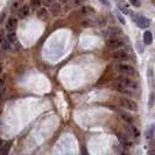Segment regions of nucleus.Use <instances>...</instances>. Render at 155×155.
<instances>
[{
	"instance_id": "obj_1",
	"label": "nucleus",
	"mask_w": 155,
	"mask_h": 155,
	"mask_svg": "<svg viewBox=\"0 0 155 155\" xmlns=\"http://www.w3.org/2000/svg\"><path fill=\"white\" fill-rule=\"evenodd\" d=\"M116 69L120 72V74H123L124 76H134L135 74H137V70L134 69V67L131 65V64H128V63H124V62H119L116 64Z\"/></svg>"
},
{
	"instance_id": "obj_2",
	"label": "nucleus",
	"mask_w": 155,
	"mask_h": 155,
	"mask_svg": "<svg viewBox=\"0 0 155 155\" xmlns=\"http://www.w3.org/2000/svg\"><path fill=\"white\" fill-rule=\"evenodd\" d=\"M117 83L121 84L123 86H125L126 89H128V90H131V91L137 90V87H138V84H137L133 79H131L130 77H127V76H119V77H117Z\"/></svg>"
},
{
	"instance_id": "obj_3",
	"label": "nucleus",
	"mask_w": 155,
	"mask_h": 155,
	"mask_svg": "<svg viewBox=\"0 0 155 155\" xmlns=\"http://www.w3.org/2000/svg\"><path fill=\"white\" fill-rule=\"evenodd\" d=\"M120 105L124 107L125 110L127 111H131V112H137L138 111V105L137 103L127 97H124V98H120Z\"/></svg>"
},
{
	"instance_id": "obj_4",
	"label": "nucleus",
	"mask_w": 155,
	"mask_h": 155,
	"mask_svg": "<svg viewBox=\"0 0 155 155\" xmlns=\"http://www.w3.org/2000/svg\"><path fill=\"white\" fill-rule=\"evenodd\" d=\"M111 57L117 61V62H124V61H127L130 58V55L127 51H125L123 49H118V50H113L112 54H111Z\"/></svg>"
},
{
	"instance_id": "obj_5",
	"label": "nucleus",
	"mask_w": 155,
	"mask_h": 155,
	"mask_svg": "<svg viewBox=\"0 0 155 155\" xmlns=\"http://www.w3.org/2000/svg\"><path fill=\"white\" fill-rule=\"evenodd\" d=\"M107 47L110 49H113V50H118V49H121L123 47H125V41H123L119 38H113V39L107 40Z\"/></svg>"
},
{
	"instance_id": "obj_6",
	"label": "nucleus",
	"mask_w": 155,
	"mask_h": 155,
	"mask_svg": "<svg viewBox=\"0 0 155 155\" xmlns=\"http://www.w3.org/2000/svg\"><path fill=\"white\" fill-rule=\"evenodd\" d=\"M134 21H135V22H137V25L139 26L140 28H142V29H146V28H148V27H149V25H150L149 19L145 18V16H141V15L135 16Z\"/></svg>"
},
{
	"instance_id": "obj_7",
	"label": "nucleus",
	"mask_w": 155,
	"mask_h": 155,
	"mask_svg": "<svg viewBox=\"0 0 155 155\" xmlns=\"http://www.w3.org/2000/svg\"><path fill=\"white\" fill-rule=\"evenodd\" d=\"M118 33H120V29H119V28H117V27H107L105 31H103V34H104L106 38H109V39L117 38Z\"/></svg>"
},
{
	"instance_id": "obj_8",
	"label": "nucleus",
	"mask_w": 155,
	"mask_h": 155,
	"mask_svg": "<svg viewBox=\"0 0 155 155\" xmlns=\"http://www.w3.org/2000/svg\"><path fill=\"white\" fill-rule=\"evenodd\" d=\"M31 14V6L29 5H23L21 7L19 8V13H18V15L20 19H25V18H27V16Z\"/></svg>"
},
{
	"instance_id": "obj_9",
	"label": "nucleus",
	"mask_w": 155,
	"mask_h": 155,
	"mask_svg": "<svg viewBox=\"0 0 155 155\" xmlns=\"http://www.w3.org/2000/svg\"><path fill=\"white\" fill-rule=\"evenodd\" d=\"M16 26H18V20H16L15 18L11 16L7 20V22H6V29L9 33H12V31H14L16 29Z\"/></svg>"
},
{
	"instance_id": "obj_10",
	"label": "nucleus",
	"mask_w": 155,
	"mask_h": 155,
	"mask_svg": "<svg viewBox=\"0 0 155 155\" xmlns=\"http://www.w3.org/2000/svg\"><path fill=\"white\" fill-rule=\"evenodd\" d=\"M117 137H118V139H119V141H120V145H123L124 147L130 148V147H132L133 146V142L128 139L127 137H125V135L120 134V133H118V134H117Z\"/></svg>"
},
{
	"instance_id": "obj_11",
	"label": "nucleus",
	"mask_w": 155,
	"mask_h": 155,
	"mask_svg": "<svg viewBox=\"0 0 155 155\" xmlns=\"http://www.w3.org/2000/svg\"><path fill=\"white\" fill-rule=\"evenodd\" d=\"M113 148H114V152L117 153V155H130V153H128V148L124 147L123 145H114L113 146Z\"/></svg>"
},
{
	"instance_id": "obj_12",
	"label": "nucleus",
	"mask_w": 155,
	"mask_h": 155,
	"mask_svg": "<svg viewBox=\"0 0 155 155\" xmlns=\"http://www.w3.org/2000/svg\"><path fill=\"white\" fill-rule=\"evenodd\" d=\"M143 43L146 45V46H149V45H152V42H153V34L150 33L149 31H146L143 33Z\"/></svg>"
},
{
	"instance_id": "obj_13",
	"label": "nucleus",
	"mask_w": 155,
	"mask_h": 155,
	"mask_svg": "<svg viewBox=\"0 0 155 155\" xmlns=\"http://www.w3.org/2000/svg\"><path fill=\"white\" fill-rule=\"evenodd\" d=\"M38 18H39L40 20H47L48 18H49V13H48V9L47 8H40L38 9Z\"/></svg>"
},
{
	"instance_id": "obj_14",
	"label": "nucleus",
	"mask_w": 155,
	"mask_h": 155,
	"mask_svg": "<svg viewBox=\"0 0 155 155\" xmlns=\"http://www.w3.org/2000/svg\"><path fill=\"white\" fill-rule=\"evenodd\" d=\"M154 132H155V126L154 125H150L147 130H146V132H145V138L147 140H152L153 137H154Z\"/></svg>"
},
{
	"instance_id": "obj_15",
	"label": "nucleus",
	"mask_w": 155,
	"mask_h": 155,
	"mask_svg": "<svg viewBox=\"0 0 155 155\" xmlns=\"http://www.w3.org/2000/svg\"><path fill=\"white\" fill-rule=\"evenodd\" d=\"M118 5H119V8H120V11H121L123 13H125V14H131V9H130V6L127 5V2H125V1H119Z\"/></svg>"
},
{
	"instance_id": "obj_16",
	"label": "nucleus",
	"mask_w": 155,
	"mask_h": 155,
	"mask_svg": "<svg viewBox=\"0 0 155 155\" xmlns=\"http://www.w3.org/2000/svg\"><path fill=\"white\" fill-rule=\"evenodd\" d=\"M7 41L11 45H18V38H16L15 31H12V33H8L7 35Z\"/></svg>"
},
{
	"instance_id": "obj_17",
	"label": "nucleus",
	"mask_w": 155,
	"mask_h": 155,
	"mask_svg": "<svg viewBox=\"0 0 155 155\" xmlns=\"http://www.w3.org/2000/svg\"><path fill=\"white\" fill-rule=\"evenodd\" d=\"M11 145H12L11 141H7L6 143H2V147H1V150H0V155H8Z\"/></svg>"
},
{
	"instance_id": "obj_18",
	"label": "nucleus",
	"mask_w": 155,
	"mask_h": 155,
	"mask_svg": "<svg viewBox=\"0 0 155 155\" xmlns=\"http://www.w3.org/2000/svg\"><path fill=\"white\" fill-rule=\"evenodd\" d=\"M120 117L124 119L125 121H127L128 124H132L133 120H134V118H133L130 113H127V112H121V113H120Z\"/></svg>"
},
{
	"instance_id": "obj_19",
	"label": "nucleus",
	"mask_w": 155,
	"mask_h": 155,
	"mask_svg": "<svg viewBox=\"0 0 155 155\" xmlns=\"http://www.w3.org/2000/svg\"><path fill=\"white\" fill-rule=\"evenodd\" d=\"M41 5H42V1L41 0H31V9H40L41 8Z\"/></svg>"
},
{
	"instance_id": "obj_20",
	"label": "nucleus",
	"mask_w": 155,
	"mask_h": 155,
	"mask_svg": "<svg viewBox=\"0 0 155 155\" xmlns=\"http://www.w3.org/2000/svg\"><path fill=\"white\" fill-rule=\"evenodd\" d=\"M131 132H132V135L134 137V138H139L140 137V132H139V130L135 127V126H131Z\"/></svg>"
},
{
	"instance_id": "obj_21",
	"label": "nucleus",
	"mask_w": 155,
	"mask_h": 155,
	"mask_svg": "<svg viewBox=\"0 0 155 155\" xmlns=\"http://www.w3.org/2000/svg\"><path fill=\"white\" fill-rule=\"evenodd\" d=\"M82 13L83 14H93L94 13V11H93L92 7H82Z\"/></svg>"
},
{
	"instance_id": "obj_22",
	"label": "nucleus",
	"mask_w": 155,
	"mask_h": 155,
	"mask_svg": "<svg viewBox=\"0 0 155 155\" xmlns=\"http://www.w3.org/2000/svg\"><path fill=\"white\" fill-rule=\"evenodd\" d=\"M1 48H2V50L7 51V50H9V49L12 48V45H11L8 41H4V42L1 43Z\"/></svg>"
},
{
	"instance_id": "obj_23",
	"label": "nucleus",
	"mask_w": 155,
	"mask_h": 155,
	"mask_svg": "<svg viewBox=\"0 0 155 155\" xmlns=\"http://www.w3.org/2000/svg\"><path fill=\"white\" fill-rule=\"evenodd\" d=\"M116 16L118 18V20L120 21V23H121V25H125V23H126V20L124 19V16L121 15V14H120V13H119L118 11L116 12Z\"/></svg>"
},
{
	"instance_id": "obj_24",
	"label": "nucleus",
	"mask_w": 155,
	"mask_h": 155,
	"mask_svg": "<svg viewBox=\"0 0 155 155\" xmlns=\"http://www.w3.org/2000/svg\"><path fill=\"white\" fill-rule=\"evenodd\" d=\"M43 2L49 7H53V6L56 5V0H43Z\"/></svg>"
},
{
	"instance_id": "obj_25",
	"label": "nucleus",
	"mask_w": 155,
	"mask_h": 155,
	"mask_svg": "<svg viewBox=\"0 0 155 155\" xmlns=\"http://www.w3.org/2000/svg\"><path fill=\"white\" fill-rule=\"evenodd\" d=\"M130 2H131V5L134 6V7H140L141 6V1L140 0H130Z\"/></svg>"
},
{
	"instance_id": "obj_26",
	"label": "nucleus",
	"mask_w": 155,
	"mask_h": 155,
	"mask_svg": "<svg viewBox=\"0 0 155 155\" xmlns=\"http://www.w3.org/2000/svg\"><path fill=\"white\" fill-rule=\"evenodd\" d=\"M4 41H5V31H2V29H0V45H1Z\"/></svg>"
},
{
	"instance_id": "obj_27",
	"label": "nucleus",
	"mask_w": 155,
	"mask_h": 155,
	"mask_svg": "<svg viewBox=\"0 0 155 155\" xmlns=\"http://www.w3.org/2000/svg\"><path fill=\"white\" fill-rule=\"evenodd\" d=\"M12 12H14L16 9H19V1H15V2H13V5H12Z\"/></svg>"
},
{
	"instance_id": "obj_28",
	"label": "nucleus",
	"mask_w": 155,
	"mask_h": 155,
	"mask_svg": "<svg viewBox=\"0 0 155 155\" xmlns=\"http://www.w3.org/2000/svg\"><path fill=\"white\" fill-rule=\"evenodd\" d=\"M5 18H6V12L4 11V12H1V13H0V25H1V23L4 22Z\"/></svg>"
},
{
	"instance_id": "obj_29",
	"label": "nucleus",
	"mask_w": 155,
	"mask_h": 155,
	"mask_svg": "<svg viewBox=\"0 0 155 155\" xmlns=\"http://www.w3.org/2000/svg\"><path fill=\"white\" fill-rule=\"evenodd\" d=\"M4 84H5V77H0V90L4 87Z\"/></svg>"
},
{
	"instance_id": "obj_30",
	"label": "nucleus",
	"mask_w": 155,
	"mask_h": 155,
	"mask_svg": "<svg viewBox=\"0 0 155 155\" xmlns=\"http://www.w3.org/2000/svg\"><path fill=\"white\" fill-rule=\"evenodd\" d=\"M149 101H150V103H149V106L152 107V105H153V103H154V93L150 94V99H149Z\"/></svg>"
},
{
	"instance_id": "obj_31",
	"label": "nucleus",
	"mask_w": 155,
	"mask_h": 155,
	"mask_svg": "<svg viewBox=\"0 0 155 155\" xmlns=\"http://www.w3.org/2000/svg\"><path fill=\"white\" fill-rule=\"evenodd\" d=\"M101 4H104L105 6H110V1L109 0H99Z\"/></svg>"
},
{
	"instance_id": "obj_32",
	"label": "nucleus",
	"mask_w": 155,
	"mask_h": 155,
	"mask_svg": "<svg viewBox=\"0 0 155 155\" xmlns=\"http://www.w3.org/2000/svg\"><path fill=\"white\" fill-rule=\"evenodd\" d=\"M2 90H0V104H1V101H2Z\"/></svg>"
},
{
	"instance_id": "obj_33",
	"label": "nucleus",
	"mask_w": 155,
	"mask_h": 155,
	"mask_svg": "<svg viewBox=\"0 0 155 155\" xmlns=\"http://www.w3.org/2000/svg\"><path fill=\"white\" fill-rule=\"evenodd\" d=\"M1 74H2V63H0V76H1Z\"/></svg>"
},
{
	"instance_id": "obj_34",
	"label": "nucleus",
	"mask_w": 155,
	"mask_h": 155,
	"mask_svg": "<svg viewBox=\"0 0 155 155\" xmlns=\"http://www.w3.org/2000/svg\"><path fill=\"white\" fill-rule=\"evenodd\" d=\"M58 1H60V2H62V4H65V2H68L69 0H58Z\"/></svg>"
},
{
	"instance_id": "obj_35",
	"label": "nucleus",
	"mask_w": 155,
	"mask_h": 155,
	"mask_svg": "<svg viewBox=\"0 0 155 155\" xmlns=\"http://www.w3.org/2000/svg\"><path fill=\"white\" fill-rule=\"evenodd\" d=\"M1 147H2V141H1V139H0V150H1Z\"/></svg>"
},
{
	"instance_id": "obj_36",
	"label": "nucleus",
	"mask_w": 155,
	"mask_h": 155,
	"mask_svg": "<svg viewBox=\"0 0 155 155\" xmlns=\"http://www.w3.org/2000/svg\"><path fill=\"white\" fill-rule=\"evenodd\" d=\"M83 155H87V153H86V150H85V149L83 150Z\"/></svg>"
},
{
	"instance_id": "obj_37",
	"label": "nucleus",
	"mask_w": 155,
	"mask_h": 155,
	"mask_svg": "<svg viewBox=\"0 0 155 155\" xmlns=\"http://www.w3.org/2000/svg\"><path fill=\"white\" fill-rule=\"evenodd\" d=\"M150 155H155V150H154V152H152V153H150Z\"/></svg>"
},
{
	"instance_id": "obj_38",
	"label": "nucleus",
	"mask_w": 155,
	"mask_h": 155,
	"mask_svg": "<svg viewBox=\"0 0 155 155\" xmlns=\"http://www.w3.org/2000/svg\"><path fill=\"white\" fill-rule=\"evenodd\" d=\"M77 1H79V0H77Z\"/></svg>"
},
{
	"instance_id": "obj_39",
	"label": "nucleus",
	"mask_w": 155,
	"mask_h": 155,
	"mask_svg": "<svg viewBox=\"0 0 155 155\" xmlns=\"http://www.w3.org/2000/svg\"><path fill=\"white\" fill-rule=\"evenodd\" d=\"M153 1H155V0H153Z\"/></svg>"
}]
</instances>
